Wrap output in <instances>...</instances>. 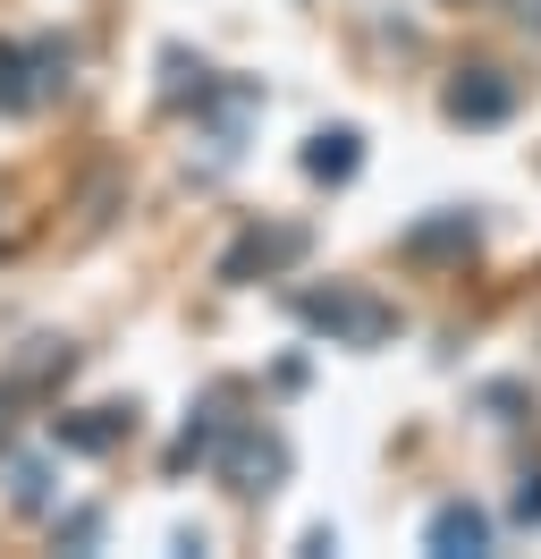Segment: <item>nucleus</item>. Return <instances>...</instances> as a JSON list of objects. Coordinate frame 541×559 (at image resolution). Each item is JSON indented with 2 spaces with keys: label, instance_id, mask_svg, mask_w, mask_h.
Masks as SVG:
<instances>
[{
  "label": "nucleus",
  "instance_id": "4",
  "mask_svg": "<svg viewBox=\"0 0 541 559\" xmlns=\"http://www.w3.org/2000/svg\"><path fill=\"white\" fill-rule=\"evenodd\" d=\"M304 246H313L304 221H263V229H245V238L220 254V280H237V288H245V280H270V272H288Z\"/></svg>",
  "mask_w": 541,
  "mask_h": 559
},
{
  "label": "nucleus",
  "instance_id": "2",
  "mask_svg": "<svg viewBox=\"0 0 541 559\" xmlns=\"http://www.w3.org/2000/svg\"><path fill=\"white\" fill-rule=\"evenodd\" d=\"M212 466H220V484H229L237 500H263V491H279V475H288V441L263 432V424H229V432L212 441Z\"/></svg>",
  "mask_w": 541,
  "mask_h": 559
},
{
  "label": "nucleus",
  "instance_id": "8",
  "mask_svg": "<svg viewBox=\"0 0 541 559\" xmlns=\"http://www.w3.org/2000/svg\"><path fill=\"white\" fill-rule=\"evenodd\" d=\"M356 162H364V136H356V128H322V136L304 144V178L347 187V178H356Z\"/></svg>",
  "mask_w": 541,
  "mask_h": 559
},
{
  "label": "nucleus",
  "instance_id": "10",
  "mask_svg": "<svg viewBox=\"0 0 541 559\" xmlns=\"http://www.w3.org/2000/svg\"><path fill=\"white\" fill-rule=\"evenodd\" d=\"M203 60H187V51H161V103H203Z\"/></svg>",
  "mask_w": 541,
  "mask_h": 559
},
{
  "label": "nucleus",
  "instance_id": "1",
  "mask_svg": "<svg viewBox=\"0 0 541 559\" xmlns=\"http://www.w3.org/2000/svg\"><path fill=\"white\" fill-rule=\"evenodd\" d=\"M288 314L304 322V331H322V340H338V348H381L389 331H398V306L389 297H372V288H297L288 297Z\"/></svg>",
  "mask_w": 541,
  "mask_h": 559
},
{
  "label": "nucleus",
  "instance_id": "13",
  "mask_svg": "<svg viewBox=\"0 0 541 559\" xmlns=\"http://www.w3.org/2000/svg\"><path fill=\"white\" fill-rule=\"evenodd\" d=\"M525 17H541V0H525Z\"/></svg>",
  "mask_w": 541,
  "mask_h": 559
},
{
  "label": "nucleus",
  "instance_id": "3",
  "mask_svg": "<svg viewBox=\"0 0 541 559\" xmlns=\"http://www.w3.org/2000/svg\"><path fill=\"white\" fill-rule=\"evenodd\" d=\"M68 85V51L60 43H0V119L34 110L43 94Z\"/></svg>",
  "mask_w": 541,
  "mask_h": 559
},
{
  "label": "nucleus",
  "instance_id": "9",
  "mask_svg": "<svg viewBox=\"0 0 541 559\" xmlns=\"http://www.w3.org/2000/svg\"><path fill=\"white\" fill-rule=\"evenodd\" d=\"M473 246V221L466 212H440V221H423V229H406V254L423 263V254H466Z\"/></svg>",
  "mask_w": 541,
  "mask_h": 559
},
{
  "label": "nucleus",
  "instance_id": "12",
  "mask_svg": "<svg viewBox=\"0 0 541 559\" xmlns=\"http://www.w3.org/2000/svg\"><path fill=\"white\" fill-rule=\"evenodd\" d=\"M516 525H541V475H525V484H516Z\"/></svg>",
  "mask_w": 541,
  "mask_h": 559
},
{
  "label": "nucleus",
  "instance_id": "6",
  "mask_svg": "<svg viewBox=\"0 0 541 559\" xmlns=\"http://www.w3.org/2000/svg\"><path fill=\"white\" fill-rule=\"evenodd\" d=\"M423 543H432L440 559H473V551H491V518H482L473 500H440L432 525H423Z\"/></svg>",
  "mask_w": 541,
  "mask_h": 559
},
{
  "label": "nucleus",
  "instance_id": "7",
  "mask_svg": "<svg viewBox=\"0 0 541 559\" xmlns=\"http://www.w3.org/2000/svg\"><path fill=\"white\" fill-rule=\"evenodd\" d=\"M128 432H135L128 407H85V416H51V441H60V450H85V457L119 450Z\"/></svg>",
  "mask_w": 541,
  "mask_h": 559
},
{
  "label": "nucleus",
  "instance_id": "11",
  "mask_svg": "<svg viewBox=\"0 0 541 559\" xmlns=\"http://www.w3.org/2000/svg\"><path fill=\"white\" fill-rule=\"evenodd\" d=\"M9 500H17V509H51V475H43V466H34V457H17V466H9Z\"/></svg>",
  "mask_w": 541,
  "mask_h": 559
},
{
  "label": "nucleus",
  "instance_id": "5",
  "mask_svg": "<svg viewBox=\"0 0 541 559\" xmlns=\"http://www.w3.org/2000/svg\"><path fill=\"white\" fill-rule=\"evenodd\" d=\"M507 110H516V85H507L500 69H466L448 85V119H457V128H500Z\"/></svg>",
  "mask_w": 541,
  "mask_h": 559
}]
</instances>
